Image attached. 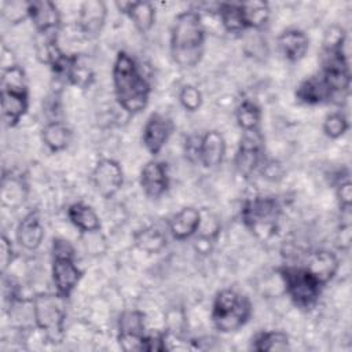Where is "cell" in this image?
<instances>
[{
    "mask_svg": "<svg viewBox=\"0 0 352 352\" xmlns=\"http://www.w3.org/2000/svg\"><path fill=\"white\" fill-rule=\"evenodd\" d=\"M113 85L118 104L129 114L146 109L150 98V84L140 73L136 62L124 51L117 54L113 66Z\"/></svg>",
    "mask_w": 352,
    "mask_h": 352,
    "instance_id": "obj_1",
    "label": "cell"
},
{
    "mask_svg": "<svg viewBox=\"0 0 352 352\" xmlns=\"http://www.w3.org/2000/svg\"><path fill=\"white\" fill-rule=\"evenodd\" d=\"M205 29L197 11L180 12L170 32V54L173 60L183 69L198 65L204 54Z\"/></svg>",
    "mask_w": 352,
    "mask_h": 352,
    "instance_id": "obj_2",
    "label": "cell"
},
{
    "mask_svg": "<svg viewBox=\"0 0 352 352\" xmlns=\"http://www.w3.org/2000/svg\"><path fill=\"white\" fill-rule=\"evenodd\" d=\"M252 315L249 298L232 289H224L214 297L212 307L213 326L221 333L239 330Z\"/></svg>",
    "mask_w": 352,
    "mask_h": 352,
    "instance_id": "obj_3",
    "label": "cell"
},
{
    "mask_svg": "<svg viewBox=\"0 0 352 352\" xmlns=\"http://www.w3.org/2000/svg\"><path fill=\"white\" fill-rule=\"evenodd\" d=\"M29 107L28 85L23 70L14 65L3 72L1 77V116L7 126L16 125Z\"/></svg>",
    "mask_w": 352,
    "mask_h": 352,
    "instance_id": "obj_4",
    "label": "cell"
},
{
    "mask_svg": "<svg viewBox=\"0 0 352 352\" xmlns=\"http://www.w3.org/2000/svg\"><path fill=\"white\" fill-rule=\"evenodd\" d=\"M285 290L296 307L312 308L324 286L308 268L286 265L279 270Z\"/></svg>",
    "mask_w": 352,
    "mask_h": 352,
    "instance_id": "obj_5",
    "label": "cell"
},
{
    "mask_svg": "<svg viewBox=\"0 0 352 352\" xmlns=\"http://www.w3.org/2000/svg\"><path fill=\"white\" fill-rule=\"evenodd\" d=\"M280 206L272 197H254L245 202L242 220L258 239H270L278 230Z\"/></svg>",
    "mask_w": 352,
    "mask_h": 352,
    "instance_id": "obj_6",
    "label": "cell"
},
{
    "mask_svg": "<svg viewBox=\"0 0 352 352\" xmlns=\"http://www.w3.org/2000/svg\"><path fill=\"white\" fill-rule=\"evenodd\" d=\"M65 297L58 293H41L33 300V315L38 329L52 342H59L63 337V324L66 318Z\"/></svg>",
    "mask_w": 352,
    "mask_h": 352,
    "instance_id": "obj_7",
    "label": "cell"
},
{
    "mask_svg": "<svg viewBox=\"0 0 352 352\" xmlns=\"http://www.w3.org/2000/svg\"><path fill=\"white\" fill-rule=\"evenodd\" d=\"M82 276L81 270L74 263L73 248L62 239H54L52 280L56 293L67 298Z\"/></svg>",
    "mask_w": 352,
    "mask_h": 352,
    "instance_id": "obj_8",
    "label": "cell"
},
{
    "mask_svg": "<svg viewBox=\"0 0 352 352\" xmlns=\"http://www.w3.org/2000/svg\"><path fill=\"white\" fill-rule=\"evenodd\" d=\"M144 334V315L139 311H129L121 315L118 323V344L124 351H147Z\"/></svg>",
    "mask_w": 352,
    "mask_h": 352,
    "instance_id": "obj_9",
    "label": "cell"
},
{
    "mask_svg": "<svg viewBox=\"0 0 352 352\" xmlns=\"http://www.w3.org/2000/svg\"><path fill=\"white\" fill-rule=\"evenodd\" d=\"M122 180V169L120 164L111 158L100 160L92 172V182L96 191L107 199L118 192Z\"/></svg>",
    "mask_w": 352,
    "mask_h": 352,
    "instance_id": "obj_10",
    "label": "cell"
},
{
    "mask_svg": "<svg viewBox=\"0 0 352 352\" xmlns=\"http://www.w3.org/2000/svg\"><path fill=\"white\" fill-rule=\"evenodd\" d=\"M263 150V139L257 131H246L239 143V148L235 155V166L236 170L248 177L256 169L260 162Z\"/></svg>",
    "mask_w": 352,
    "mask_h": 352,
    "instance_id": "obj_11",
    "label": "cell"
},
{
    "mask_svg": "<svg viewBox=\"0 0 352 352\" xmlns=\"http://www.w3.org/2000/svg\"><path fill=\"white\" fill-rule=\"evenodd\" d=\"M173 131V122L161 113H153L143 128V143L150 154H158Z\"/></svg>",
    "mask_w": 352,
    "mask_h": 352,
    "instance_id": "obj_12",
    "label": "cell"
},
{
    "mask_svg": "<svg viewBox=\"0 0 352 352\" xmlns=\"http://www.w3.org/2000/svg\"><path fill=\"white\" fill-rule=\"evenodd\" d=\"M26 10L37 33L47 37H55L60 23V15L54 3L45 0L32 1L26 4Z\"/></svg>",
    "mask_w": 352,
    "mask_h": 352,
    "instance_id": "obj_13",
    "label": "cell"
},
{
    "mask_svg": "<svg viewBox=\"0 0 352 352\" xmlns=\"http://www.w3.org/2000/svg\"><path fill=\"white\" fill-rule=\"evenodd\" d=\"M140 186L150 198H160L169 186L166 166L160 161H148L140 170Z\"/></svg>",
    "mask_w": 352,
    "mask_h": 352,
    "instance_id": "obj_14",
    "label": "cell"
},
{
    "mask_svg": "<svg viewBox=\"0 0 352 352\" xmlns=\"http://www.w3.org/2000/svg\"><path fill=\"white\" fill-rule=\"evenodd\" d=\"M107 16V8L103 1L99 0H88L81 4L80 8V28L81 30L89 36L95 37L100 33L104 21Z\"/></svg>",
    "mask_w": 352,
    "mask_h": 352,
    "instance_id": "obj_15",
    "label": "cell"
},
{
    "mask_svg": "<svg viewBox=\"0 0 352 352\" xmlns=\"http://www.w3.org/2000/svg\"><path fill=\"white\" fill-rule=\"evenodd\" d=\"M226 154V142L217 131H209L201 136L198 161L205 168H216L221 164Z\"/></svg>",
    "mask_w": 352,
    "mask_h": 352,
    "instance_id": "obj_16",
    "label": "cell"
},
{
    "mask_svg": "<svg viewBox=\"0 0 352 352\" xmlns=\"http://www.w3.org/2000/svg\"><path fill=\"white\" fill-rule=\"evenodd\" d=\"M278 47L287 60L298 62L309 48V38L302 30L289 29L278 37Z\"/></svg>",
    "mask_w": 352,
    "mask_h": 352,
    "instance_id": "obj_17",
    "label": "cell"
},
{
    "mask_svg": "<svg viewBox=\"0 0 352 352\" xmlns=\"http://www.w3.org/2000/svg\"><path fill=\"white\" fill-rule=\"evenodd\" d=\"M44 238L38 212L28 213L16 227V241L26 250H36Z\"/></svg>",
    "mask_w": 352,
    "mask_h": 352,
    "instance_id": "obj_18",
    "label": "cell"
},
{
    "mask_svg": "<svg viewBox=\"0 0 352 352\" xmlns=\"http://www.w3.org/2000/svg\"><path fill=\"white\" fill-rule=\"evenodd\" d=\"M118 10L126 14L136 29L142 33H147L155 21V10L151 3L147 1H126V3H116Z\"/></svg>",
    "mask_w": 352,
    "mask_h": 352,
    "instance_id": "obj_19",
    "label": "cell"
},
{
    "mask_svg": "<svg viewBox=\"0 0 352 352\" xmlns=\"http://www.w3.org/2000/svg\"><path fill=\"white\" fill-rule=\"evenodd\" d=\"M296 98L307 104H318L333 99V94L320 74L304 80L296 89Z\"/></svg>",
    "mask_w": 352,
    "mask_h": 352,
    "instance_id": "obj_20",
    "label": "cell"
},
{
    "mask_svg": "<svg viewBox=\"0 0 352 352\" xmlns=\"http://www.w3.org/2000/svg\"><path fill=\"white\" fill-rule=\"evenodd\" d=\"M201 226V213L195 208H183L170 220L169 230L173 238L183 241L194 235Z\"/></svg>",
    "mask_w": 352,
    "mask_h": 352,
    "instance_id": "obj_21",
    "label": "cell"
},
{
    "mask_svg": "<svg viewBox=\"0 0 352 352\" xmlns=\"http://www.w3.org/2000/svg\"><path fill=\"white\" fill-rule=\"evenodd\" d=\"M323 285H326L338 270V260L330 252H315L309 256L308 264L305 265Z\"/></svg>",
    "mask_w": 352,
    "mask_h": 352,
    "instance_id": "obj_22",
    "label": "cell"
},
{
    "mask_svg": "<svg viewBox=\"0 0 352 352\" xmlns=\"http://www.w3.org/2000/svg\"><path fill=\"white\" fill-rule=\"evenodd\" d=\"M67 216L70 221L82 232H92L100 228V221L95 210L82 202L70 205L67 209Z\"/></svg>",
    "mask_w": 352,
    "mask_h": 352,
    "instance_id": "obj_23",
    "label": "cell"
},
{
    "mask_svg": "<svg viewBox=\"0 0 352 352\" xmlns=\"http://www.w3.org/2000/svg\"><path fill=\"white\" fill-rule=\"evenodd\" d=\"M41 138L44 144L51 150V151H60L67 147L70 139H72V132L70 128L60 121H52L48 122L41 132Z\"/></svg>",
    "mask_w": 352,
    "mask_h": 352,
    "instance_id": "obj_24",
    "label": "cell"
},
{
    "mask_svg": "<svg viewBox=\"0 0 352 352\" xmlns=\"http://www.w3.org/2000/svg\"><path fill=\"white\" fill-rule=\"evenodd\" d=\"M241 14H242L245 29L261 28L263 25L267 23L270 18V7L264 1L241 3Z\"/></svg>",
    "mask_w": 352,
    "mask_h": 352,
    "instance_id": "obj_25",
    "label": "cell"
},
{
    "mask_svg": "<svg viewBox=\"0 0 352 352\" xmlns=\"http://www.w3.org/2000/svg\"><path fill=\"white\" fill-rule=\"evenodd\" d=\"M254 351H286L289 349V337L283 331H263L253 342Z\"/></svg>",
    "mask_w": 352,
    "mask_h": 352,
    "instance_id": "obj_26",
    "label": "cell"
},
{
    "mask_svg": "<svg viewBox=\"0 0 352 352\" xmlns=\"http://www.w3.org/2000/svg\"><path fill=\"white\" fill-rule=\"evenodd\" d=\"M219 14L221 23L227 32L239 33L245 30L241 14V3H221L219 6Z\"/></svg>",
    "mask_w": 352,
    "mask_h": 352,
    "instance_id": "obj_27",
    "label": "cell"
},
{
    "mask_svg": "<svg viewBox=\"0 0 352 352\" xmlns=\"http://www.w3.org/2000/svg\"><path fill=\"white\" fill-rule=\"evenodd\" d=\"M261 118V111L257 104L250 100L242 102L236 109L238 125L246 131H257Z\"/></svg>",
    "mask_w": 352,
    "mask_h": 352,
    "instance_id": "obj_28",
    "label": "cell"
},
{
    "mask_svg": "<svg viewBox=\"0 0 352 352\" xmlns=\"http://www.w3.org/2000/svg\"><path fill=\"white\" fill-rule=\"evenodd\" d=\"M166 239L157 228H147L136 235V245L147 252H158L164 248Z\"/></svg>",
    "mask_w": 352,
    "mask_h": 352,
    "instance_id": "obj_29",
    "label": "cell"
},
{
    "mask_svg": "<svg viewBox=\"0 0 352 352\" xmlns=\"http://www.w3.org/2000/svg\"><path fill=\"white\" fill-rule=\"evenodd\" d=\"M348 126H349L348 120L341 113H333V114L327 116L323 122V131L331 139H337V138L342 136L346 132Z\"/></svg>",
    "mask_w": 352,
    "mask_h": 352,
    "instance_id": "obj_30",
    "label": "cell"
},
{
    "mask_svg": "<svg viewBox=\"0 0 352 352\" xmlns=\"http://www.w3.org/2000/svg\"><path fill=\"white\" fill-rule=\"evenodd\" d=\"M179 100L188 111H195L202 104V94L194 85H184L179 94Z\"/></svg>",
    "mask_w": 352,
    "mask_h": 352,
    "instance_id": "obj_31",
    "label": "cell"
},
{
    "mask_svg": "<svg viewBox=\"0 0 352 352\" xmlns=\"http://www.w3.org/2000/svg\"><path fill=\"white\" fill-rule=\"evenodd\" d=\"M337 197L340 201V206L342 208L344 212L349 213V208H351V201H352V187H351V182L346 179L345 182H341L338 184L337 188Z\"/></svg>",
    "mask_w": 352,
    "mask_h": 352,
    "instance_id": "obj_32",
    "label": "cell"
},
{
    "mask_svg": "<svg viewBox=\"0 0 352 352\" xmlns=\"http://www.w3.org/2000/svg\"><path fill=\"white\" fill-rule=\"evenodd\" d=\"M0 252H1V256H0V260H1V271H6L7 267L10 265V263L12 261V256H14L12 245H11V242H10L6 236H1Z\"/></svg>",
    "mask_w": 352,
    "mask_h": 352,
    "instance_id": "obj_33",
    "label": "cell"
}]
</instances>
